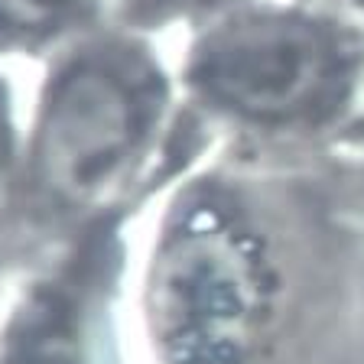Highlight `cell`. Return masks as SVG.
<instances>
[{"label": "cell", "mask_w": 364, "mask_h": 364, "mask_svg": "<svg viewBox=\"0 0 364 364\" xmlns=\"http://www.w3.org/2000/svg\"><path fill=\"white\" fill-rule=\"evenodd\" d=\"M277 318V273L250 231L215 215L179 225L146 283V322L169 364H254Z\"/></svg>", "instance_id": "obj_1"}, {"label": "cell", "mask_w": 364, "mask_h": 364, "mask_svg": "<svg viewBox=\"0 0 364 364\" xmlns=\"http://www.w3.org/2000/svg\"><path fill=\"white\" fill-rule=\"evenodd\" d=\"M140 121L130 91L98 65L68 72L46 105L39 127V176L65 205L105 202L130 169Z\"/></svg>", "instance_id": "obj_2"}, {"label": "cell", "mask_w": 364, "mask_h": 364, "mask_svg": "<svg viewBox=\"0 0 364 364\" xmlns=\"http://www.w3.org/2000/svg\"><path fill=\"white\" fill-rule=\"evenodd\" d=\"M328 46L293 16H250L215 33L198 53V82L254 117L293 114L322 88Z\"/></svg>", "instance_id": "obj_3"}, {"label": "cell", "mask_w": 364, "mask_h": 364, "mask_svg": "<svg viewBox=\"0 0 364 364\" xmlns=\"http://www.w3.org/2000/svg\"><path fill=\"white\" fill-rule=\"evenodd\" d=\"M4 364H82L78 338L53 303H39L20 318Z\"/></svg>", "instance_id": "obj_4"}, {"label": "cell", "mask_w": 364, "mask_h": 364, "mask_svg": "<svg viewBox=\"0 0 364 364\" xmlns=\"http://www.w3.org/2000/svg\"><path fill=\"white\" fill-rule=\"evenodd\" d=\"M88 0H0V23L23 33H46L85 14Z\"/></svg>", "instance_id": "obj_5"}, {"label": "cell", "mask_w": 364, "mask_h": 364, "mask_svg": "<svg viewBox=\"0 0 364 364\" xmlns=\"http://www.w3.org/2000/svg\"><path fill=\"white\" fill-rule=\"evenodd\" d=\"M4 176H7V146H4V136H0V192H4Z\"/></svg>", "instance_id": "obj_6"}]
</instances>
